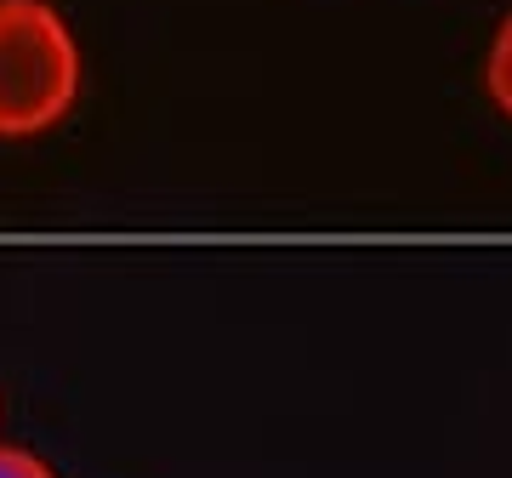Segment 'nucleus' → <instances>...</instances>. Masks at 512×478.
I'll list each match as a JSON object with an SVG mask.
<instances>
[{
    "label": "nucleus",
    "mask_w": 512,
    "mask_h": 478,
    "mask_svg": "<svg viewBox=\"0 0 512 478\" xmlns=\"http://www.w3.org/2000/svg\"><path fill=\"white\" fill-rule=\"evenodd\" d=\"M80 80V40L52 0H0V143L63 126Z\"/></svg>",
    "instance_id": "f257e3e1"
},
{
    "label": "nucleus",
    "mask_w": 512,
    "mask_h": 478,
    "mask_svg": "<svg viewBox=\"0 0 512 478\" xmlns=\"http://www.w3.org/2000/svg\"><path fill=\"white\" fill-rule=\"evenodd\" d=\"M0 478H57L35 450H23V444H6L0 439Z\"/></svg>",
    "instance_id": "7ed1b4c3"
},
{
    "label": "nucleus",
    "mask_w": 512,
    "mask_h": 478,
    "mask_svg": "<svg viewBox=\"0 0 512 478\" xmlns=\"http://www.w3.org/2000/svg\"><path fill=\"white\" fill-rule=\"evenodd\" d=\"M484 92H490V103L512 120V12L501 18L490 52H484Z\"/></svg>",
    "instance_id": "f03ea898"
}]
</instances>
